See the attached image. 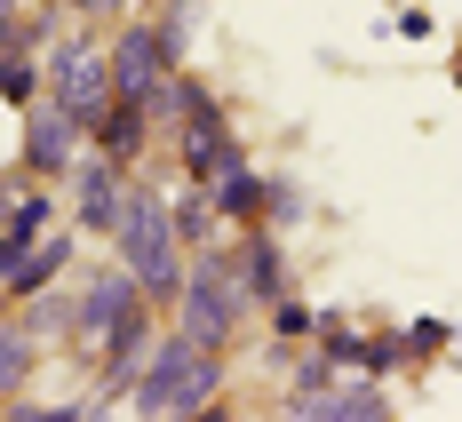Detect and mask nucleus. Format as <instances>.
<instances>
[{"mask_svg":"<svg viewBox=\"0 0 462 422\" xmlns=\"http://www.w3.org/2000/svg\"><path fill=\"white\" fill-rule=\"evenodd\" d=\"M41 96H48V104H64V112L96 136V120H104L112 96H120V88H112V56H104L96 41H56V48H48V64H41Z\"/></svg>","mask_w":462,"mask_h":422,"instance_id":"4","label":"nucleus"},{"mask_svg":"<svg viewBox=\"0 0 462 422\" xmlns=\"http://www.w3.org/2000/svg\"><path fill=\"white\" fill-rule=\"evenodd\" d=\"M80 120L64 112V104H24V176H41V184H56V176H72L80 168Z\"/></svg>","mask_w":462,"mask_h":422,"instance_id":"7","label":"nucleus"},{"mask_svg":"<svg viewBox=\"0 0 462 422\" xmlns=\"http://www.w3.org/2000/svg\"><path fill=\"white\" fill-rule=\"evenodd\" d=\"M128 399H136V415H143V422L208 415V407L224 399V351H199L184 327L160 335V343H152V359L136 367V382H128Z\"/></svg>","mask_w":462,"mask_h":422,"instance_id":"1","label":"nucleus"},{"mask_svg":"<svg viewBox=\"0 0 462 422\" xmlns=\"http://www.w3.org/2000/svg\"><path fill=\"white\" fill-rule=\"evenodd\" d=\"M112 247H120V263L143 280L152 303H176V287H184V271H191V247L176 239V224H168V199H152L143 184H128L120 224H112Z\"/></svg>","mask_w":462,"mask_h":422,"instance_id":"2","label":"nucleus"},{"mask_svg":"<svg viewBox=\"0 0 462 422\" xmlns=\"http://www.w3.org/2000/svg\"><path fill=\"white\" fill-rule=\"evenodd\" d=\"M120 199H128V168L104 160V151H88V160L72 168V216H80V232H104V239H112Z\"/></svg>","mask_w":462,"mask_h":422,"instance_id":"9","label":"nucleus"},{"mask_svg":"<svg viewBox=\"0 0 462 422\" xmlns=\"http://www.w3.org/2000/svg\"><path fill=\"white\" fill-rule=\"evenodd\" d=\"M311 327H319V319H311L303 303H287V295H279V303H272V335H279V343H303V335H311Z\"/></svg>","mask_w":462,"mask_h":422,"instance_id":"19","label":"nucleus"},{"mask_svg":"<svg viewBox=\"0 0 462 422\" xmlns=\"http://www.w3.org/2000/svg\"><path fill=\"white\" fill-rule=\"evenodd\" d=\"M247 311H255V303L239 295V271H231L216 247H199L184 287H176V327H184L199 351H231L239 327H247Z\"/></svg>","mask_w":462,"mask_h":422,"instance_id":"3","label":"nucleus"},{"mask_svg":"<svg viewBox=\"0 0 462 422\" xmlns=\"http://www.w3.org/2000/svg\"><path fill=\"white\" fill-rule=\"evenodd\" d=\"M176 128H184V176H191V184H216V176H231V168L247 160L216 96H208V104H191V112L176 120Z\"/></svg>","mask_w":462,"mask_h":422,"instance_id":"8","label":"nucleus"},{"mask_svg":"<svg viewBox=\"0 0 462 422\" xmlns=\"http://www.w3.org/2000/svg\"><path fill=\"white\" fill-rule=\"evenodd\" d=\"M32 327H0V399H16L24 390V375H32Z\"/></svg>","mask_w":462,"mask_h":422,"instance_id":"18","label":"nucleus"},{"mask_svg":"<svg viewBox=\"0 0 462 422\" xmlns=\"http://www.w3.org/2000/svg\"><path fill=\"white\" fill-rule=\"evenodd\" d=\"M64 263H72V239H64L56 224H48V232L32 239V247H24V255H16L8 271H0V295H16V303H32L41 287H56V271H64Z\"/></svg>","mask_w":462,"mask_h":422,"instance_id":"11","label":"nucleus"},{"mask_svg":"<svg viewBox=\"0 0 462 422\" xmlns=\"http://www.w3.org/2000/svg\"><path fill=\"white\" fill-rule=\"evenodd\" d=\"M152 24H160V41H168V56L184 64V48H191V8H160Z\"/></svg>","mask_w":462,"mask_h":422,"instance_id":"20","label":"nucleus"},{"mask_svg":"<svg viewBox=\"0 0 462 422\" xmlns=\"http://www.w3.org/2000/svg\"><path fill=\"white\" fill-rule=\"evenodd\" d=\"M430 351H447V327L439 319H415L407 327V359H430Z\"/></svg>","mask_w":462,"mask_h":422,"instance_id":"21","label":"nucleus"},{"mask_svg":"<svg viewBox=\"0 0 462 422\" xmlns=\"http://www.w3.org/2000/svg\"><path fill=\"white\" fill-rule=\"evenodd\" d=\"M104 56H112V88L128 96V104H143V112H168V80H176L184 64L168 56V41H160V24H152V16L120 24V41L104 48Z\"/></svg>","mask_w":462,"mask_h":422,"instance_id":"5","label":"nucleus"},{"mask_svg":"<svg viewBox=\"0 0 462 422\" xmlns=\"http://www.w3.org/2000/svg\"><path fill=\"white\" fill-rule=\"evenodd\" d=\"M168 224H176V239H184L191 255H199V247L216 239V224H224V216H216V199H208V184H184L176 199H168Z\"/></svg>","mask_w":462,"mask_h":422,"instance_id":"16","label":"nucleus"},{"mask_svg":"<svg viewBox=\"0 0 462 422\" xmlns=\"http://www.w3.org/2000/svg\"><path fill=\"white\" fill-rule=\"evenodd\" d=\"M239 295L255 311H272L279 295H287V255H279V239L263 224H247V247H239Z\"/></svg>","mask_w":462,"mask_h":422,"instance_id":"12","label":"nucleus"},{"mask_svg":"<svg viewBox=\"0 0 462 422\" xmlns=\"http://www.w3.org/2000/svg\"><path fill=\"white\" fill-rule=\"evenodd\" d=\"M143 303H152V295H143V280L128 263H88L80 287H72V343H104V335L120 327L128 311H143Z\"/></svg>","mask_w":462,"mask_h":422,"instance_id":"6","label":"nucleus"},{"mask_svg":"<svg viewBox=\"0 0 462 422\" xmlns=\"http://www.w3.org/2000/svg\"><path fill=\"white\" fill-rule=\"evenodd\" d=\"M152 343H160V327H152V303H143V311H128L120 327L104 335V390H112V399L136 382V367L152 359Z\"/></svg>","mask_w":462,"mask_h":422,"instance_id":"13","label":"nucleus"},{"mask_svg":"<svg viewBox=\"0 0 462 422\" xmlns=\"http://www.w3.org/2000/svg\"><path fill=\"white\" fill-rule=\"evenodd\" d=\"M208 199H216V216H224V224H263V216H272V184H263L247 160H239L231 176H216Z\"/></svg>","mask_w":462,"mask_h":422,"instance_id":"14","label":"nucleus"},{"mask_svg":"<svg viewBox=\"0 0 462 422\" xmlns=\"http://www.w3.org/2000/svg\"><path fill=\"white\" fill-rule=\"evenodd\" d=\"M0 104H41V64L24 56V48H0Z\"/></svg>","mask_w":462,"mask_h":422,"instance_id":"17","label":"nucleus"},{"mask_svg":"<svg viewBox=\"0 0 462 422\" xmlns=\"http://www.w3.org/2000/svg\"><path fill=\"white\" fill-rule=\"evenodd\" d=\"M143 128H152V112H143V104H128V96H112V112H104V120H96V151H104V160H120V168H136V151H143Z\"/></svg>","mask_w":462,"mask_h":422,"instance_id":"15","label":"nucleus"},{"mask_svg":"<svg viewBox=\"0 0 462 422\" xmlns=\"http://www.w3.org/2000/svg\"><path fill=\"white\" fill-rule=\"evenodd\" d=\"M48 224H56V199L41 191V176H24V184L8 176V184H0V271H8Z\"/></svg>","mask_w":462,"mask_h":422,"instance_id":"10","label":"nucleus"}]
</instances>
